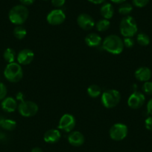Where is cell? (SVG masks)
Instances as JSON below:
<instances>
[{
	"label": "cell",
	"instance_id": "obj_1",
	"mask_svg": "<svg viewBox=\"0 0 152 152\" xmlns=\"http://www.w3.org/2000/svg\"><path fill=\"white\" fill-rule=\"evenodd\" d=\"M103 48L112 54H120L124 49V42L122 39L116 35H110L104 39Z\"/></svg>",
	"mask_w": 152,
	"mask_h": 152
},
{
	"label": "cell",
	"instance_id": "obj_2",
	"mask_svg": "<svg viewBox=\"0 0 152 152\" xmlns=\"http://www.w3.org/2000/svg\"><path fill=\"white\" fill-rule=\"evenodd\" d=\"M29 15L28 8L25 5L18 4L10 10L8 13L9 20L13 24L21 25L27 20Z\"/></svg>",
	"mask_w": 152,
	"mask_h": 152
},
{
	"label": "cell",
	"instance_id": "obj_3",
	"mask_svg": "<svg viewBox=\"0 0 152 152\" xmlns=\"http://www.w3.org/2000/svg\"><path fill=\"white\" fill-rule=\"evenodd\" d=\"M4 76L6 80L10 83H18L23 77L22 67L16 62L9 63L4 68Z\"/></svg>",
	"mask_w": 152,
	"mask_h": 152
},
{
	"label": "cell",
	"instance_id": "obj_4",
	"mask_svg": "<svg viewBox=\"0 0 152 152\" xmlns=\"http://www.w3.org/2000/svg\"><path fill=\"white\" fill-rule=\"evenodd\" d=\"M120 32L125 37H133L137 32V25L132 16H125L120 22Z\"/></svg>",
	"mask_w": 152,
	"mask_h": 152
},
{
	"label": "cell",
	"instance_id": "obj_5",
	"mask_svg": "<svg viewBox=\"0 0 152 152\" xmlns=\"http://www.w3.org/2000/svg\"><path fill=\"white\" fill-rule=\"evenodd\" d=\"M121 95L118 91L115 89L106 91L101 96V102L103 105L107 108H113L119 103Z\"/></svg>",
	"mask_w": 152,
	"mask_h": 152
},
{
	"label": "cell",
	"instance_id": "obj_6",
	"mask_svg": "<svg viewBox=\"0 0 152 152\" xmlns=\"http://www.w3.org/2000/svg\"><path fill=\"white\" fill-rule=\"evenodd\" d=\"M19 114L25 117H33L38 111V105L32 101H22L18 106Z\"/></svg>",
	"mask_w": 152,
	"mask_h": 152
},
{
	"label": "cell",
	"instance_id": "obj_7",
	"mask_svg": "<svg viewBox=\"0 0 152 152\" xmlns=\"http://www.w3.org/2000/svg\"><path fill=\"white\" fill-rule=\"evenodd\" d=\"M128 133L126 125L123 123H116L110 129V137L115 141H121L125 139Z\"/></svg>",
	"mask_w": 152,
	"mask_h": 152
},
{
	"label": "cell",
	"instance_id": "obj_8",
	"mask_svg": "<svg viewBox=\"0 0 152 152\" xmlns=\"http://www.w3.org/2000/svg\"><path fill=\"white\" fill-rule=\"evenodd\" d=\"M76 121L72 115L66 114L61 117L59 121V129L65 132H70L75 127Z\"/></svg>",
	"mask_w": 152,
	"mask_h": 152
},
{
	"label": "cell",
	"instance_id": "obj_9",
	"mask_svg": "<svg viewBox=\"0 0 152 152\" xmlns=\"http://www.w3.org/2000/svg\"><path fill=\"white\" fill-rule=\"evenodd\" d=\"M145 97L142 93L139 91H134L128 99V105L133 109L140 108L145 103Z\"/></svg>",
	"mask_w": 152,
	"mask_h": 152
},
{
	"label": "cell",
	"instance_id": "obj_10",
	"mask_svg": "<svg viewBox=\"0 0 152 152\" xmlns=\"http://www.w3.org/2000/svg\"><path fill=\"white\" fill-rule=\"evenodd\" d=\"M47 21L52 25H59L65 21L66 15L62 10L55 9L47 15Z\"/></svg>",
	"mask_w": 152,
	"mask_h": 152
},
{
	"label": "cell",
	"instance_id": "obj_11",
	"mask_svg": "<svg viewBox=\"0 0 152 152\" xmlns=\"http://www.w3.org/2000/svg\"><path fill=\"white\" fill-rule=\"evenodd\" d=\"M77 22L80 28L85 31L91 30L95 25V21L93 18L87 13H81L79 15L77 16Z\"/></svg>",
	"mask_w": 152,
	"mask_h": 152
},
{
	"label": "cell",
	"instance_id": "obj_12",
	"mask_svg": "<svg viewBox=\"0 0 152 152\" xmlns=\"http://www.w3.org/2000/svg\"><path fill=\"white\" fill-rule=\"evenodd\" d=\"M34 57L33 51L30 49H23L20 50L16 56L18 63L19 65H26L31 63Z\"/></svg>",
	"mask_w": 152,
	"mask_h": 152
},
{
	"label": "cell",
	"instance_id": "obj_13",
	"mask_svg": "<svg viewBox=\"0 0 152 152\" xmlns=\"http://www.w3.org/2000/svg\"><path fill=\"white\" fill-rule=\"evenodd\" d=\"M151 71L148 67H140L135 71V77L140 82H148L151 77Z\"/></svg>",
	"mask_w": 152,
	"mask_h": 152
},
{
	"label": "cell",
	"instance_id": "obj_14",
	"mask_svg": "<svg viewBox=\"0 0 152 152\" xmlns=\"http://www.w3.org/2000/svg\"><path fill=\"white\" fill-rule=\"evenodd\" d=\"M1 109L7 113L14 112L17 108V102L13 97H6L1 103Z\"/></svg>",
	"mask_w": 152,
	"mask_h": 152
},
{
	"label": "cell",
	"instance_id": "obj_15",
	"mask_svg": "<svg viewBox=\"0 0 152 152\" xmlns=\"http://www.w3.org/2000/svg\"><path fill=\"white\" fill-rule=\"evenodd\" d=\"M84 137L80 132H72L68 137V141L70 145L73 146H80L84 142Z\"/></svg>",
	"mask_w": 152,
	"mask_h": 152
},
{
	"label": "cell",
	"instance_id": "obj_16",
	"mask_svg": "<svg viewBox=\"0 0 152 152\" xmlns=\"http://www.w3.org/2000/svg\"><path fill=\"white\" fill-rule=\"evenodd\" d=\"M61 132L57 129H50L44 134L43 139L47 143H56L61 139Z\"/></svg>",
	"mask_w": 152,
	"mask_h": 152
},
{
	"label": "cell",
	"instance_id": "obj_17",
	"mask_svg": "<svg viewBox=\"0 0 152 152\" xmlns=\"http://www.w3.org/2000/svg\"><path fill=\"white\" fill-rule=\"evenodd\" d=\"M85 42L89 47H98L101 43V38L97 34H89L85 38Z\"/></svg>",
	"mask_w": 152,
	"mask_h": 152
},
{
	"label": "cell",
	"instance_id": "obj_18",
	"mask_svg": "<svg viewBox=\"0 0 152 152\" xmlns=\"http://www.w3.org/2000/svg\"><path fill=\"white\" fill-rule=\"evenodd\" d=\"M100 13L105 19H111L114 13L113 5L110 3H104L100 9Z\"/></svg>",
	"mask_w": 152,
	"mask_h": 152
},
{
	"label": "cell",
	"instance_id": "obj_19",
	"mask_svg": "<svg viewBox=\"0 0 152 152\" xmlns=\"http://www.w3.org/2000/svg\"><path fill=\"white\" fill-rule=\"evenodd\" d=\"M0 127L7 131H13L16 129V121L10 119H0Z\"/></svg>",
	"mask_w": 152,
	"mask_h": 152
},
{
	"label": "cell",
	"instance_id": "obj_20",
	"mask_svg": "<svg viewBox=\"0 0 152 152\" xmlns=\"http://www.w3.org/2000/svg\"><path fill=\"white\" fill-rule=\"evenodd\" d=\"M16 56V52L14 51L13 49L10 48L6 49L4 52V54H3V57H4V60H5L8 64L14 62Z\"/></svg>",
	"mask_w": 152,
	"mask_h": 152
},
{
	"label": "cell",
	"instance_id": "obj_21",
	"mask_svg": "<svg viewBox=\"0 0 152 152\" xmlns=\"http://www.w3.org/2000/svg\"><path fill=\"white\" fill-rule=\"evenodd\" d=\"M27 34V31L24 27L21 25H18L13 30V35L18 39H22L25 37Z\"/></svg>",
	"mask_w": 152,
	"mask_h": 152
},
{
	"label": "cell",
	"instance_id": "obj_22",
	"mask_svg": "<svg viewBox=\"0 0 152 152\" xmlns=\"http://www.w3.org/2000/svg\"><path fill=\"white\" fill-rule=\"evenodd\" d=\"M87 93L91 97L96 98L101 94V88L97 85H91L87 88Z\"/></svg>",
	"mask_w": 152,
	"mask_h": 152
},
{
	"label": "cell",
	"instance_id": "obj_23",
	"mask_svg": "<svg viewBox=\"0 0 152 152\" xmlns=\"http://www.w3.org/2000/svg\"><path fill=\"white\" fill-rule=\"evenodd\" d=\"M110 26V22H109L108 19H101V20H99L96 23V28L98 31H100V32L106 31L107 30H108Z\"/></svg>",
	"mask_w": 152,
	"mask_h": 152
},
{
	"label": "cell",
	"instance_id": "obj_24",
	"mask_svg": "<svg viewBox=\"0 0 152 152\" xmlns=\"http://www.w3.org/2000/svg\"><path fill=\"white\" fill-rule=\"evenodd\" d=\"M137 41L138 44L141 46H147L150 43V38L147 34L141 33V34H139L137 35Z\"/></svg>",
	"mask_w": 152,
	"mask_h": 152
},
{
	"label": "cell",
	"instance_id": "obj_25",
	"mask_svg": "<svg viewBox=\"0 0 152 152\" xmlns=\"http://www.w3.org/2000/svg\"><path fill=\"white\" fill-rule=\"evenodd\" d=\"M133 10V7L129 3H123L119 7V13L122 15H128Z\"/></svg>",
	"mask_w": 152,
	"mask_h": 152
},
{
	"label": "cell",
	"instance_id": "obj_26",
	"mask_svg": "<svg viewBox=\"0 0 152 152\" xmlns=\"http://www.w3.org/2000/svg\"><path fill=\"white\" fill-rule=\"evenodd\" d=\"M142 90L146 94L152 95V82H145L142 86Z\"/></svg>",
	"mask_w": 152,
	"mask_h": 152
},
{
	"label": "cell",
	"instance_id": "obj_27",
	"mask_svg": "<svg viewBox=\"0 0 152 152\" xmlns=\"http://www.w3.org/2000/svg\"><path fill=\"white\" fill-rule=\"evenodd\" d=\"M7 88L5 85L2 83H0V101L3 100L7 95Z\"/></svg>",
	"mask_w": 152,
	"mask_h": 152
},
{
	"label": "cell",
	"instance_id": "obj_28",
	"mask_svg": "<svg viewBox=\"0 0 152 152\" xmlns=\"http://www.w3.org/2000/svg\"><path fill=\"white\" fill-rule=\"evenodd\" d=\"M133 4L137 7H143L147 5L149 0H132Z\"/></svg>",
	"mask_w": 152,
	"mask_h": 152
},
{
	"label": "cell",
	"instance_id": "obj_29",
	"mask_svg": "<svg viewBox=\"0 0 152 152\" xmlns=\"http://www.w3.org/2000/svg\"><path fill=\"white\" fill-rule=\"evenodd\" d=\"M123 42L124 45L126 48H132L135 44V42H134V39L132 37H125Z\"/></svg>",
	"mask_w": 152,
	"mask_h": 152
},
{
	"label": "cell",
	"instance_id": "obj_30",
	"mask_svg": "<svg viewBox=\"0 0 152 152\" xmlns=\"http://www.w3.org/2000/svg\"><path fill=\"white\" fill-rule=\"evenodd\" d=\"M145 126L147 130L152 131V117H148L145 121Z\"/></svg>",
	"mask_w": 152,
	"mask_h": 152
},
{
	"label": "cell",
	"instance_id": "obj_31",
	"mask_svg": "<svg viewBox=\"0 0 152 152\" xmlns=\"http://www.w3.org/2000/svg\"><path fill=\"white\" fill-rule=\"evenodd\" d=\"M66 0H52V4L55 7H61L65 4Z\"/></svg>",
	"mask_w": 152,
	"mask_h": 152
},
{
	"label": "cell",
	"instance_id": "obj_32",
	"mask_svg": "<svg viewBox=\"0 0 152 152\" xmlns=\"http://www.w3.org/2000/svg\"><path fill=\"white\" fill-rule=\"evenodd\" d=\"M147 111H148V113L152 116V99H151L150 100L148 101V102Z\"/></svg>",
	"mask_w": 152,
	"mask_h": 152
},
{
	"label": "cell",
	"instance_id": "obj_33",
	"mask_svg": "<svg viewBox=\"0 0 152 152\" xmlns=\"http://www.w3.org/2000/svg\"><path fill=\"white\" fill-rule=\"evenodd\" d=\"M22 5H30L34 1V0H19Z\"/></svg>",
	"mask_w": 152,
	"mask_h": 152
},
{
	"label": "cell",
	"instance_id": "obj_34",
	"mask_svg": "<svg viewBox=\"0 0 152 152\" xmlns=\"http://www.w3.org/2000/svg\"><path fill=\"white\" fill-rule=\"evenodd\" d=\"M23 98L24 95L22 93H20V92H19V93H18L17 94H16V99H18V100H20L21 102H22V101H24Z\"/></svg>",
	"mask_w": 152,
	"mask_h": 152
},
{
	"label": "cell",
	"instance_id": "obj_35",
	"mask_svg": "<svg viewBox=\"0 0 152 152\" xmlns=\"http://www.w3.org/2000/svg\"><path fill=\"white\" fill-rule=\"evenodd\" d=\"M88 1H90L91 3H93V4H101V3L104 2L105 0H88Z\"/></svg>",
	"mask_w": 152,
	"mask_h": 152
},
{
	"label": "cell",
	"instance_id": "obj_36",
	"mask_svg": "<svg viewBox=\"0 0 152 152\" xmlns=\"http://www.w3.org/2000/svg\"><path fill=\"white\" fill-rule=\"evenodd\" d=\"M112 2L116 3V4H122V3L125 2L126 0H110Z\"/></svg>",
	"mask_w": 152,
	"mask_h": 152
},
{
	"label": "cell",
	"instance_id": "obj_37",
	"mask_svg": "<svg viewBox=\"0 0 152 152\" xmlns=\"http://www.w3.org/2000/svg\"><path fill=\"white\" fill-rule=\"evenodd\" d=\"M31 152H43V150H42L40 148H39V147H35V148H34L32 150H31Z\"/></svg>",
	"mask_w": 152,
	"mask_h": 152
},
{
	"label": "cell",
	"instance_id": "obj_38",
	"mask_svg": "<svg viewBox=\"0 0 152 152\" xmlns=\"http://www.w3.org/2000/svg\"><path fill=\"white\" fill-rule=\"evenodd\" d=\"M44 1H46V0H44Z\"/></svg>",
	"mask_w": 152,
	"mask_h": 152
}]
</instances>
